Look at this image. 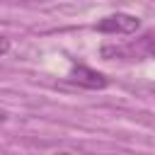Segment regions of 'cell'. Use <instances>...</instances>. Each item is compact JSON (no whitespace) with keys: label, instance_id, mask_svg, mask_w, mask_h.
<instances>
[{"label":"cell","instance_id":"3957f363","mask_svg":"<svg viewBox=\"0 0 155 155\" xmlns=\"http://www.w3.org/2000/svg\"><path fill=\"white\" fill-rule=\"evenodd\" d=\"M68 80L85 87V90H104L107 82H109L102 73H97V70H92L87 65H73L70 73H68Z\"/></svg>","mask_w":155,"mask_h":155},{"label":"cell","instance_id":"5b68a950","mask_svg":"<svg viewBox=\"0 0 155 155\" xmlns=\"http://www.w3.org/2000/svg\"><path fill=\"white\" fill-rule=\"evenodd\" d=\"M5 119H7V111H2V109H0V124H2Z\"/></svg>","mask_w":155,"mask_h":155},{"label":"cell","instance_id":"6da1fadb","mask_svg":"<svg viewBox=\"0 0 155 155\" xmlns=\"http://www.w3.org/2000/svg\"><path fill=\"white\" fill-rule=\"evenodd\" d=\"M155 53V36L153 34H143L138 39V44H128V46H102V58H143V56H153Z\"/></svg>","mask_w":155,"mask_h":155},{"label":"cell","instance_id":"277c9868","mask_svg":"<svg viewBox=\"0 0 155 155\" xmlns=\"http://www.w3.org/2000/svg\"><path fill=\"white\" fill-rule=\"evenodd\" d=\"M7 51H10V39L0 34V56H2V53H7Z\"/></svg>","mask_w":155,"mask_h":155},{"label":"cell","instance_id":"8992f818","mask_svg":"<svg viewBox=\"0 0 155 155\" xmlns=\"http://www.w3.org/2000/svg\"><path fill=\"white\" fill-rule=\"evenodd\" d=\"M56 155H70V153H56Z\"/></svg>","mask_w":155,"mask_h":155},{"label":"cell","instance_id":"7a4b0ae2","mask_svg":"<svg viewBox=\"0 0 155 155\" xmlns=\"http://www.w3.org/2000/svg\"><path fill=\"white\" fill-rule=\"evenodd\" d=\"M138 29H140V19L136 15H126V12H116V15H109L97 22V31H102V34H133Z\"/></svg>","mask_w":155,"mask_h":155}]
</instances>
